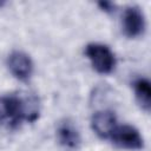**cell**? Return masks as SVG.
Returning a JSON list of instances; mask_svg holds the SVG:
<instances>
[{
  "label": "cell",
  "instance_id": "5",
  "mask_svg": "<svg viewBox=\"0 0 151 151\" xmlns=\"http://www.w3.org/2000/svg\"><path fill=\"white\" fill-rule=\"evenodd\" d=\"M145 29V18L143 12L137 6H130L124 11L123 31L126 37L136 38L143 34Z\"/></svg>",
  "mask_w": 151,
  "mask_h": 151
},
{
  "label": "cell",
  "instance_id": "1",
  "mask_svg": "<svg viewBox=\"0 0 151 151\" xmlns=\"http://www.w3.org/2000/svg\"><path fill=\"white\" fill-rule=\"evenodd\" d=\"M38 116L39 110L34 98L18 94L0 97V124L17 127L22 122H34Z\"/></svg>",
  "mask_w": 151,
  "mask_h": 151
},
{
  "label": "cell",
  "instance_id": "3",
  "mask_svg": "<svg viewBox=\"0 0 151 151\" xmlns=\"http://www.w3.org/2000/svg\"><path fill=\"white\" fill-rule=\"evenodd\" d=\"M109 139L114 145L126 150H139L144 146V139L139 131L129 124L117 125Z\"/></svg>",
  "mask_w": 151,
  "mask_h": 151
},
{
  "label": "cell",
  "instance_id": "8",
  "mask_svg": "<svg viewBox=\"0 0 151 151\" xmlns=\"http://www.w3.org/2000/svg\"><path fill=\"white\" fill-rule=\"evenodd\" d=\"M133 91L140 107L149 112L151 107V85L146 78H138L133 81Z\"/></svg>",
  "mask_w": 151,
  "mask_h": 151
},
{
  "label": "cell",
  "instance_id": "7",
  "mask_svg": "<svg viewBox=\"0 0 151 151\" xmlns=\"http://www.w3.org/2000/svg\"><path fill=\"white\" fill-rule=\"evenodd\" d=\"M57 137L59 143L67 149H78L81 143L79 131L68 120H65L58 125Z\"/></svg>",
  "mask_w": 151,
  "mask_h": 151
},
{
  "label": "cell",
  "instance_id": "6",
  "mask_svg": "<svg viewBox=\"0 0 151 151\" xmlns=\"http://www.w3.org/2000/svg\"><path fill=\"white\" fill-rule=\"evenodd\" d=\"M117 117L114 112L110 110H100L93 113L91 118V127L94 133L103 138L109 139L111 133L113 132L114 127L117 126Z\"/></svg>",
  "mask_w": 151,
  "mask_h": 151
},
{
  "label": "cell",
  "instance_id": "2",
  "mask_svg": "<svg viewBox=\"0 0 151 151\" xmlns=\"http://www.w3.org/2000/svg\"><path fill=\"white\" fill-rule=\"evenodd\" d=\"M85 54L98 73L109 74L114 70L116 57L109 46L100 42H91L86 46Z\"/></svg>",
  "mask_w": 151,
  "mask_h": 151
},
{
  "label": "cell",
  "instance_id": "9",
  "mask_svg": "<svg viewBox=\"0 0 151 151\" xmlns=\"http://www.w3.org/2000/svg\"><path fill=\"white\" fill-rule=\"evenodd\" d=\"M101 8H103V11H105V12H111L112 11V4L111 2H99L98 4Z\"/></svg>",
  "mask_w": 151,
  "mask_h": 151
},
{
  "label": "cell",
  "instance_id": "4",
  "mask_svg": "<svg viewBox=\"0 0 151 151\" xmlns=\"http://www.w3.org/2000/svg\"><path fill=\"white\" fill-rule=\"evenodd\" d=\"M7 66L9 72L19 80H27L33 72V61L22 51H13L7 58Z\"/></svg>",
  "mask_w": 151,
  "mask_h": 151
}]
</instances>
